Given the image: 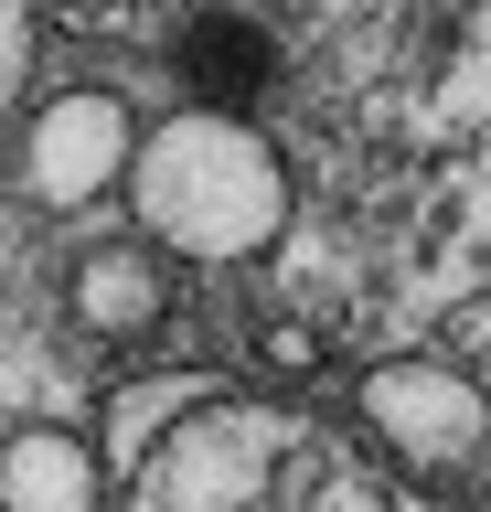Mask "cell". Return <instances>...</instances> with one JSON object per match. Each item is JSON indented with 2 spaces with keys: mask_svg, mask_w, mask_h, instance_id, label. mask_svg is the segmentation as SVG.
I'll return each instance as SVG.
<instances>
[{
  "mask_svg": "<svg viewBox=\"0 0 491 512\" xmlns=\"http://www.w3.org/2000/svg\"><path fill=\"white\" fill-rule=\"evenodd\" d=\"M118 512H395L385 470L310 406H267L214 384L129 459Z\"/></svg>",
  "mask_w": 491,
  "mask_h": 512,
  "instance_id": "cell-1",
  "label": "cell"
},
{
  "mask_svg": "<svg viewBox=\"0 0 491 512\" xmlns=\"http://www.w3.org/2000/svg\"><path fill=\"white\" fill-rule=\"evenodd\" d=\"M129 203L150 224V246L193 256V267H235L289 235V160L225 107H182V118L139 128Z\"/></svg>",
  "mask_w": 491,
  "mask_h": 512,
  "instance_id": "cell-2",
  "label": "cell"
},
{
  "mask_svg": "<svg viewBox=\"0 0 491 512\" xmlns=\"http://www.w3.org/2000/svg\"><path fill=\"white\" fill-rule=\"evenodd\" d=\"M353 406H363V427H374L406 470H427V480L481 470L491 395H481V374H470V363H449V352H395V363H363Z\"/></svg>",
  "mask_w": 491,
  "mask_h": 512,
  "instance_id": "cell-3",
  "label": "cell"
},
{
  "mask_svg": "<svg viewBox=\"0 0 491 512\" xmlns=\"http://www.w3.org/2000/svg\"><path fill=\"white\" fill-rule=\"evenodd\" d=\"M129 150H139L129 96L65 86V96H43L33 128H22V192H33L43 214H75V203H97V192L129 182Z\"/></svg>",
  "mask_w": 491,
  "mask_h": 512,
  "instance_id": "cell-4",
  "label": "cell"
},
{
  "mask_svg": "<svg viewBox=\"0 0 491 512\" xmlns=\"http://www.w3.org/2000/svg\"><path fill=\"white\" fill-rule=\"evenodd\" d=\"M0 512H97V448L65 427L0 438Z\"/></svg>",
  "mask_w": 491,
  "mask_h": 512,
  "instance_id": "cell-5",
  "label": "cell"
},
{
  "mask_svg": "<svg viewBox=\"0 0 491 512\" xmlns=\"http://www.w3.org/2000/svg\"><path fill=\"white\" fill-rule=\"evenodd\" d=\"M161 310H171V278L139 246H107V256L75 267V320L97 342H139V331H161Z\"/></svg>",
  "mask_w": 491,
  "mask_h": 512,
  "instance_id": "cell-6",
  "label": "cell"
},
{
  "mask_svg": "<svg viewBox=\"0 0 491 512\" xmlns=\"http://www.w3.org/2000/svg\"><path fill=\"white\" fill-rule=\"evenodd\" d=\"M203 395H214V374H161V384H129V395L107 406V427H97V470H129L139 448L161 438L182 406H203Z\"/></svg>",
  "mask_w": 491,
  "mask_h": 512,
  "instance_id": "cell-7",
  "label": "cell"
},
{
  "mask_svg": "<svg viewBox=\"0 0 491 512\" xmlns=\"http://www.w3.org/2000/svg\"><path fill=\"white\" fill-rule=\"evenodd\" d=\"M257 363H267L278 384L321 374V331H310V320H267V331H257Z\"/></svg>",
  "mask_w": 491,
  "mask_h": 512,
  "instance_id": "cell-8",
  "label": "cell"
},
{
  "mask_svg": "<svg viewBox=\"0 0 491 512\" xmlns=\"http://www.w3.org/2000/svg\"><path fill=\"white\" fill-rule=\"evenodd\" d=\"M22 75H33V0H0V118H11Z\"/></svg>",
  "mask_w": 491,
  "mask_h": 512,
  "instance_id": "cell-9",
  "label": "cell"
},
{
  "mask_svg": "<svg viewBox=\"0 0 491 512\" xmlns=\"http://www.w3.org/2000/svg\"><path fill=\"white\" fill-rule=\"evenodd\" d=\"M459 342H491V310H481V320H470V331H459ZM481 363H491V352H481Z\"/></svg>",
  "mask_w": 491,
  "mask_h": 512,
  "instance_id": "cell-10",
  "label": "cell"
},
{
  "mask_svg": "<svg viewBox=\"0 0 491 512\" xmlns=\"http://www.w3.org/2000/svg\"><path fill=\"white\" fill-rule=\"evenodd\" d=\"M481 459H491V438H481Z\"/></svg>",
  "mask_w": 491,
  "mask_h": 512,
  "instance_id": "cell-11",
  "label": "cell"
}]
</instances>
